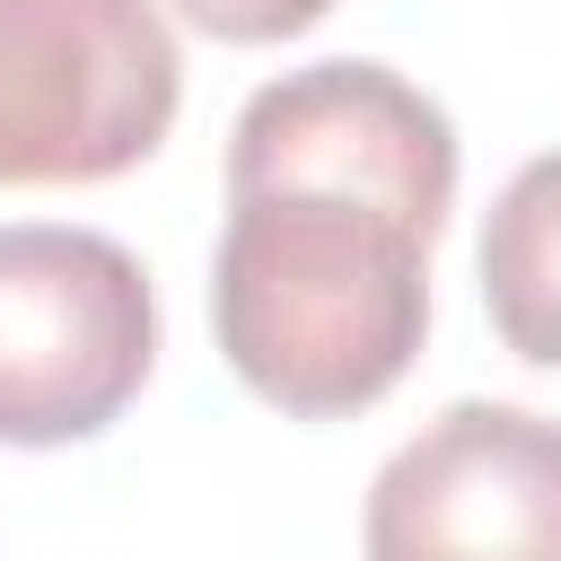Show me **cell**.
<instances>
[{
  "mask_svg": "<svg viewBox=\"0 0 561 561\" xmlns=\"http://www.w3.org/2000/svg\"><path fill=\"white\" fill-rule=\"evenodd\" d=\"M456 202V123L386 61H307L228 131L210 333L289 421L394 394L430 324V237Z\"/></svg>",
  "mask_w": 561,
  "mask_h": 561,
  "instance_id": "cell-1",
  "label": "cell"
},
{
  "mask_svg": "<svg viewBox=\"0 0 561 561\" xmlns=\"http://www.w3.org/2000/svg\"><path fill=\"white\" fill-rule=\"evenodd\" d=\"M184 105L158 0H0V184H114Z\"/></svg>",
  "mask_w": 561,
  "mask_h": 561,
  "instance_id": "cell-2",
  "label": "cell"
},
{
  "mask_svg": "<svg viewBox=\"0 0 561 561\" xmlns=\"http://www.w3.org/2000/svg\"><path fill=\"white\" fill-rule=\"evenodd\" d=\"M158 359V298L96 228H0V447H70L123 421Z\"/></svg>",
  "mask_w": 561,
  "mask_h": 561,
  "instance_id": "cell-3",
  "label": "cell"
},
{
  "mask_svg": "<svg viewBox=\"0 0 561 561\" xmlns=\"http://www.w3.org/2000/svg\"><path fill=\"white\" fill-rule=\"evenodd\" d=\"M368 561H561V421L447 403L368 482Z\"/></svg>",
  "mask_w": 561,
  "mask_h": 561,
  "instance_id": "cell-4",
  "label": "cell"
},
{
  "mask_svg": "<svg viewBox=\"0 0 561 561\" xmlns=\"http://www.w3.org/2000/svg\"><path fill=\"white\" fill-rule=\"evenodd\" d=\"M482 307L517 359L561 368V149L500 184L482 219Z\"/></svg>",
  "mask_w": 561,
  "mask_h": 561,
  "instance_id": "cell-5",
  "label": "cell"
},
{
  "mask_svg": "<svg viewBox=\"0 0 561 561\" xmlns=\"http://www.w3.org/2000/svg\"><path fill=\"white\" fill-rule=\"evenodd\" d=\"M210 44H280V35H307L333 0H175Z\"/></svg>",
  "mask_w": 561,
  "mask_h": 561,
  "instance_id": "cell-6",
  "label": "cell"
}]
</instances>
